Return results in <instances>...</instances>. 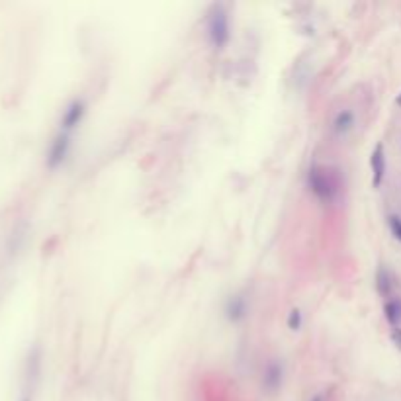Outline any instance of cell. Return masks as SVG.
Here are the masks:
<instances>
[{"label": "cell", "mask_w": 401, "mask_h": 401, "mask_svg": "<svg viewBox=\"0 0 401 401\" xmlns=\"http://www.w3.org/2000/svg\"><path fill=\"white\" fill-rule=\"evenodd\" d=\"M208 36L215 49H223L228 46L231 32H229V18L223 6H213L208 18Z\"/></svg>", "instance_id": "6da1fadb"}, {"label": "cell", "mask_w": 401, "mask_h": 401, "mask_svg": "<svg viewBox=\"0 0 401 401\" xmlns=\"http://www.w3.org/2000/svg\"><path fill=\"white\" fill-rule=\"evenodd\" d=\"M307 186H309V190L314 192V196L321 204H331L335 200V194H337L335 184L331 182V178L321 166H311L309 169V173H307Z\"/></svg>", "instance_id": "7a4b0ae2"}, {"label": "cell", "mask_w": 401, "mask_h": 401, "mask_svg": "<svg viewBox=\"0 0 401 401\" xmlns=\"http://www.w3.org/2000/svg\"><path fill=\"white\" fill-rule=\"evenodd\" d=\"M69 149H71V137L69 134H59L51 143L48 153V166L49 169H55L63 163L67 155H69Z\"/></svg>", "instance_id": "3957f363"}, {"label": "cell", "mask_w": 401, "mask_h": 401, "mask_svg": "<svg viewBox=\"0 0 401 401\" xmlns=\"http://www.w3.org/2000/svg\"><path fill=\"white\" fill-rule=\"evenodd\" d=\"M85 112H87V106L82 100H73L69 106H67V110L63 114V119H61V126H63V132L65 134H69L71 129L79 126L82 118H85Z\"/></svg>", "instance_id": "277c9868"}, {"label": "cell", "mask_w": 401, "mask_h": 401, "mask_svg": "<svg viewBox=\"0 0 401 401\" xmlns=\"http://www.w3.org/2000/svg\"><path fill=\"white\" fill-rule=\"evenodd\" d=\"M370 166H372V184L374 186H380L382 181H384L385 174V153H384V145L378 143L372 155H370Z\"/></svg>", "instance_id": "5b68a950"}, {"label": "cell", "mask_w": 401, "mask_h": 401, "mask_svg": "<svg viewBox=\"0 0 401 401\" xmlns=\"http://www.w3.org/2000/svg\"><path fill=\"white\" fill-rule=\"evenodd\" d=\"M282 378H284L282 364L278 360H272L267 368H264V376H262V385H264V390L270 393L278 392L280 385H282Z\"/></svg>", "instance_id": "8992f818"}, {"label": "cell", "mask_w": 401, "mask_h": 401, "mask_svg": "<svg viewBox=\"0 0 401 401\" xmlns=\"http://www.w3.org/2000/svg\"><path fill=\"white\" fill-rule=\"evenodd\" d=\"M225 315H228L229 321H241L247 317V299L243 296H231L225 306Z\"/></svg>", "instance_id": "52a82bcc"}, {"label": "cell", "mask_w": 401, "mask_h": 401, "mask_svg": "<svg viewBox=\"0 0 401 401\" xmlns=\"http://www.w3.org/2000/svg\"><path fill=\"white\" fill-rule=\"evenodd\" d=\"M376 288H378V294H380V296H384V298H392L395 282H393V274L385 267L378 268Z\"/></svg>", "instance_id": "ba28073f"}, {"label": "cell", "mask_w": 401, "mask_h": 401, "mask_svg": "<svg viewBox=\"0 0 401 401\" xmlns=\"http://www.w3.org/2000/svg\"><path fill=\"white\" fill-rule=\"evenodd\" d=\"M354 126V114L351 110L338 112L335 119H333V129L337 135H346Z\"/></svg>", "instance_id": "9c48e42d"}, {"label": "cell", "mask_w": 401, "mask_h": 401, "mask_svg": "<svg viewBox=\"0 0 401 401\" xmlns=\"http://www.w3.org/2000/svg\"><path fill=\"white\" fill-rule=\"evenodd\" d=\"M384 314L387 323L392 325L393 329L401 325V298H392L385 301Z\"/></svg>", "instance_id": "30bf717a"}, {"label": "cell", "mask_w": 401, "mask_h": 401, "mask_svg": "<svg viewBox=\"0 0 401 401\" xmlns=\"http://www.w3.org/2000/svg\"><path fill=\"white\" fill-rule=\"evenodd\" d=\"M288 329L299 331L301 329V311L299 309H292L288 315Z\"/></svg>", "instance_id": "8fae6325"}, {"label": "cell", "mask_w": 401, "mask_h": 401, "mask_svg": "<svg viewBox=\"0 0 401 401\" xmlns=\"http://www.w3.org/2000/svg\"><path fill=\"white\" fill-rule=\"evenodd\" d=\"M387 223H390V229H392L393 237H395L397 241H401V220L400 218H397V215H392Z\"/></svg>", "instance_id": "7c38bea8"}, {"label": "cell", "mask_w": 401, "mask_h": 401, "mask_svg": "<svg viewBox=\"0 0 401 401\" xmlns=\"http://www.w3.org/2000/svg\"><path fill=\"white\" fill-rule=\"evenodd\" d=\"M392 341L401 351V327H395V329H392Z\"/></svg>", "instance_id": "4fadbf2b"}, {"label": "cell", "mask_w": 401, "mask_h": 401, "mask_svg": "<svg viewBox=\"0 0 401 401\" xmlns=\"http://www.w3.org/2000/svg\"><path fill=\"white\" fill-rule=\"evenodd\" d=\"M314 401H325V400H323L321 395H315V397H314Z\"/></svg>", "instance_id": "5bb4252c"}, {"label": "cell", "mask_w": 401, "mask_h": 401, "mask_svg": "<svg viewBox=\"0 0 401 401\" xmlns=\"http://www.w3.org/2000/svg\"><path fill=\"white\" fill-rule=\"evenodd\" d=\"M397 104H400V106H401V96H400V98H397Z\"/></svg>", "instance_id": "9a60e30c"}, {"label": "cell", "mask_w": 401, "mask_h": 401, "mask_svg": "<svg viewBox=\"0 0 401 401\" xmlns=\"http://www.w3.org/2000/svg\"><path fill=\"white\" fill-rule=\"evenodd\" d=\"M24 401H30V400H24Z\"/></svg>", "instance_id": "2e32d148"}]
</instances>
